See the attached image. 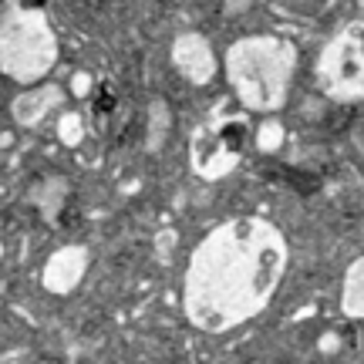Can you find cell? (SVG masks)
<instances>
[{
    "label": "cell",
    "mask_w": 364,
    "mask_h": 364,
    "mask_svg": "<svg viewBox=\"0 0 364 364\" xmlns=\"http://www.w3.org/2000/svg\"><path fill=\"white\" fill-rule=\"evenodd\" d=\"M284 240L260 220L230 223L199 247L189 270V314L209 331L247 321L284 273Z\"/></svg>",
    "instance_id": "6da1fadb"
},
{
    "label": "cell",
    "mask_w": 364,
    "mask_h": 364,
    "mask_svg": "<svg viewBox=\"0 0 364 364\" xmlns=\"http://www.w3.org/2000/svg\"><path fill=\"white\" fill-rule=\"evenodd\" d=\"M290 65H294V48H287L280 41H247L230 54V71H233V81H240L243 98L263 108L284 98Z\"/></svg>",
    "instance_id": "7a4b0ae2"
},
{
    "label": "cell",
    "mask_w": 364,
    "mask_h": 364,
    "mask_svg": "<svg viewBox=\"0 0 364 364\" xmlns=\"http://www.w3.org/2000/svg\"><path fill=\"white\" fill-rule=\"evenodd\" d=\"M321 85L331 95L351 98L364 91V24L348 27L321 58Z\"/></svg>",
    "instance_id": "3957f363"
},
{
    "label": "cell",
    "mask_w": 364,
    "mask_h": 364,
    "mask_svg": "<svg viewBox=\"0 0 364 364\" xmlns=\"http://www.w3.org/2000/svg\"><path fill=\"white\" fill-rule=\"evenodd\" d=\"M344 311L351 317H364V257L344 277Z\"/></svg>",
    "instance_id": "277c9868"
}]
</instances>
